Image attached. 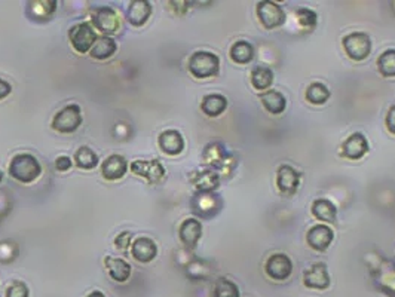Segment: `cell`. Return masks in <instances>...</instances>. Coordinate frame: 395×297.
I'll return each instance as SVG.
<instances>
[{"mask_svg":"<svg viewBox=\"0 0 395 297\" xmlns=\"http://www.w3.org/2000/svg\"><path fill=\"white\" fill-rule=\"evenodd\" d=\"M42 174L40 162L30 153H18L9 164V176L23 185L36 182Z\"/></svg>","mask_w":395,"mask_h":297,"instance_id":"6da1fadb","label":"cell"},{"mask_svg":"<svg viewBox=\"0 0 395 297\" xmlns=\"http://www.w3.org/2000/svg\"><path fill=\"white\" fill-rule=\"evenodd\" d=\"M204 164L211 165L223 174H230L237 167V159L233 158L222 143H210L202 152Z\"/></svg>","mask_w":395,"mask_h":297,"instance_id":"7a4b0ae2","label":"cell"},{"mask_svg":"<svg viewBox=\"0 0 395 297\" xmlns=\"http://www.w3.org/2000/svg\"><path fill=\"white\" fill-rule=\"evenodd\" d=\"M220 70V58L208 51H198L189 60V71L196 79H208L217 76Z\"/></svg>","mask_w":395,"mask_h":297,"instance_id":"3957f363","label":"cell"},{"mask_svg":"<svg viewBox=\"0 0 395 297\" xmlns=\"http://www.w3.org/2000/svg\"><path fill=\"white\" fill-rule=\"evenodd\" d=\"M82 122V109L77 104H69L53 116L51 125L53 130L61 134H70L79 130Z\"/></svg>","mask_w":395,"mask_h":297,"instance_id":"277c9868","label":"cell"},{"mask_svg":"<svg viewBox=\"0 0 395 297\" xmlns=\"http://www.w3.org/2000/svg\"><path fill=\"white\" fill-rule=\"evenodd\" d=\"M342 43L348 57L354 61H364L372 52L370 36L363 32L349 33L348 36H345Z\"/></svg>","mask_w":395,"mask_h":297,"instance_id":"5b68a950","label":"cell"},{"mask_svg":"<svg viewBox=\"0 0 395 297\" xmlns=\"http://www.w3.org/2000/svg\"><path fill=\"white\" fill-rule=\"evenodd\" d=\"M69 39L71 47L77 54H86L93 49L97 40V34L91 24L79 23L69 30Z\"/></svg>","mask_w":395,"mask_h":297,"instance_id":"8992f818","label":"cell"},{"mask_svg":"<svg viewBox=\"0 0 395 297\" xmlns=\"http://www.w3.org/2000/svg\"><path fill=\"white\" fill-rule=\"evenodd\" d=\"M222 200L214 192H198L192 200V211L201 219H211L222 209Z\"/></svg>","mask_w":395,"mask_h":297,"instance_id":"52a82bcc","label":"cell"},{"mask_svg":"<svg viewBox=\"0 0 395 297\" xmlns=\"http://www.w3.org/2000/svg\"><path fill=\"white\" fill-rule=\"evenodd\" d=\"M256 14L260 24H262L266 30H274L276 27H281L287 18L283 6L271 2V0L259 2Z\"/></svg>","mask_w":395,"mask_h":297,"instance_id":"ba28073f","label":"cell"},{"mask_svg":"<svg viewBox=\"0 0 395 297\" xmlns=\"http://www.w3.org/2000/svg\"><path fill=\"white\" fill-rule=\"evenodd\" d=\"M131 173H134L139 177H145L150 185H158L165 178V167L160 164V161L158 159H150V161H143V159H136L131 162Z\"/></svg>","mask_w":395,"mask_h":297,"instance_id":"9c48e42d","label":"cell"},{"mask_svg":"<svg viewBox=\"0 0 395 297\" xmlns=\"http://www.w3.org/2000/svg\"><path fill=\"white\" fill-rule=\"evenodd\" d=\"M91 21L97 30H100L103 34H115L118 33L121 23L118 12L110 6H98L93 9Z\"/></svg>","mask_w":395,"mask_h":297,"instance_id":"30bf717a","label":"cell"},{"mask_svg":"<svg viewBox=\"0 0 395 297\" xmlns=\"http://www.w3.org/2000/svg\"><path fill=\"white\" fill-rule=\"evenodd\" d=\"M265 271L269 278L275 281L289 280L293 274V262L291 259L284 253H275L269 256L265 263Z\"/></svg>","mask_w":395,"mask_h":297,"instance_id":"8fae6325","label":"cell"},{"mask_svg":"<svg viewBox=\"0 0 395 297\" xmlns=\"http://www.w3.org/2000/svg\"><path fill=\"white\" fill-rule=\"evenodd\" d=\"M303 284L308 289L326 290L330 285V275L324 263H313L303 274Z\"/></svg>","mask_w":395,"mask_h":297,"instance_id":"7c38bea8","label":"cell"},{"mask_svg":"<svg viewBox=\"0 0 395 297\" xmlns=\"http://www.w3.org/2000/svg\"><path fill=\"white\" fill-rule=\"evenodd\" d=\"M302 174L290 165H281L276 173V186L283 195H293L300 185Z\"/></svg>","mask_w":395,"mask_h":297,"instance_id":"4fadbf2b","label":"cell"},{"mask_svg":"<svg viewBox=\"0 0 395 297\" xmlns=\"http://www.w3.org/2000/svg\"><path fill=\"white\" fill-rule=\"evenodd\" d=\"M128 161L122 155H110L101 164V176L107 182H118L128 173Z\"/></svg>","mask_w":395,"mask_h":297,"instance_id":"5bb4252c","label":"cell"},{"mask_svg":"<svg viewBox=\"0 0 395 297\" xmlns=\"http://www.w3.org/2000/svg\"><path fill=\"white\" fill-rule=\"evenodd\" d=\"M335 239V233L326 224H315L308 230L307 241L315 251H326Z\"/></svg>","mask_w":395,"mask_h":297,"instance_id":"9a60e30c","label":"cell"},{"mask_svg":"<svg viewBox=\"0 0 395 297\" xmlns=\"http://www.w3.org/2000/svg\"><path fill=\"white\" fill-rule=\"evenodd\" d=\"M131 256L140 263H150L158 256V246L154 239L140 237L131 244Z\"/></svg>","mask_w":395,"mask_h":297,"instance_id":"2e32d148","label":"cell"},{"mask_svg":"<svg viewBox=\"0 0 395 297\" xmlns=\"http://www.w3.org/2000/svg\"><path fill=\"white\" fill-rule=\"evenodd\" d=\"M178 237L186 248H195L202 237V223L196 219H186L178 228Z\"/></svg>","mask_w":395,"mask_h":297,"instance_id":"e0dca14e","label":"cell"},{"mask_svg":"<svg viewBox=\"0 0 395 297\" xmlns=\"http://www.w3.org/2000/svg\"><path fill=\"white\" fill-rule=\"evenodd\" d=\"M158 145L169 156H177L184 150V139L177 130H167L159 134Z\"/></svg>","mask_w":395,"mask_h":297,"instance_id":"ac0fdd59","label":"cell"},{"mask_svg":"<svg viewBox=\"0 0 395 297\" xmlns=\"http://www.w3.org/2000/svg\"><path fill=\"white\" fill-rule=\"evenodd\" d=\"M369 152V141L361 132H354L342 145V155L351 161L361 159Z\"/></svg>","mask_w":395,"mask_h":297,"instance_id":"d6986e66","label":"cell"},{"mask_svg":"<svg viewBox=\"0 0 395 297\" xmlns=\"http://www.w3.org/2000/svg\"><path fill=\"white\" fill-rule=\"evenodd\" d=\"M191 183L198 192H214L220 185V176L214 169L193 171L191 176Z\"/></svg>","mask_w":395,"mask_h":297,"instance_id":"ffe728a7","label":"cell"},{"mask_svg":"<svg viewBox=\"0 0 395 297\" xmlns=\"http://www.w3.org/2000/svg\"><path fill=\"white\" fill-rule=\"evenodd\" d=\"M152 11H154V8H152L150 2H146V0H134V2L128 5L127 20L134 27H141L149 21Z\"/></svg>","mask_w":395,"mask_h":297,"instance_id":"44dd1931","label":"cell"},{"mask_svg":"<svg viewBox=\"0 0 395 297\" xmlns=\"http://www.w3.org/2000/svg\"><path fill=\"white\" fill-rule=\"evenodd\" d=\"M104 265L110 278L116 283H125L130 280L131 276V265L121 257H112L107 256L104 259Z\"/></svg>","mask_w":395,"mask_h":297,"instance_id":"7402d4cb","label":"cell"},{"mask_svg":"<svg viewBox=\"0 0 395 297\" xmlns=\"http://www.w3.org/2000/svg\"><path fill=\"white\" fill-rule=\"evenodd\" d=\"M376 285L391 297H395V263L387 262L382 268H378V272L374 274Z\"/></svg>","mask_w":395,"mask_h":297,"instance_id":"603a6c76","label":"cell"},{"mask_svg":"<svg viewBox=\"0 0 395 297\" xmlns=\"http://www.w3.org/2000/svg\"><path fill=\"white\" fill-rule=\"evenodd\" d=\"M228 109V98L222 94H208L202 98L201 110L210 116V118H217L224 110Z\"/></svg>","mask_w":395,"mask_h":297,"instance_id":"cb8c5ba5","label":"cell"},{"mask_svg":"<svg viewBox=\"0 0 395 297\" xmlns=\"http://www.w3.org/2000/svg\"><path fill=\"white\" fill-rule=\"evenodd\" d=\"M260 100H262L265 109L272 115L283 113L287 107V98L280 91H275V89H267V91L260 95Z\"/></svg>","mask_w":395,"mask_h":297,"instance_id":"d4e9b609","label":"cell"},{"mask_svg":"<svg viewBox=\"0 0 395 297\" xmlns=\"http://www.w3.org/2000/svg\"><path fill=\"white\" fill-rule=\"evenodd\" d=\"M313 217L324 223H335L337 219V209L328 200H315L312 204Z\"/></svg>","mask_w":395,"mask_h":297,"instance_id":"484cf974","label":"cell"},{"mask_svg":"<svg viewBox=\"0 0 395 297\" xmlns=\"http://www.w3.org/2000/svg\"><path fill=\"white\" fill-rule=\"evenodd\" d=\"M229 56L237 64H248L254 58V47L247 40H238L230 47Z\"/></svg>","mask_w":395,"mask_h":297,"instance_id":"4316f807","label":"cell"},{"mask_svg":"<svg viewBox=\"0 0 395 297\" xmlns=\"http://www.w3.org/2000/svg\"><path fill=\"white\" fill-rule=\"evenodd\" d=\"M116 51H118V43L109 36H101L95 40L93 49L89 51V56L95 60H107L113 57Z\"/></svg>","mask_w":395,"mask_h":297,"instance_id":"83f0119b","label":"cell"},{"mask_svg":"<svg viewBox=\"0 0 395 297\" xmlns=\"http://www.w3.org/2000/svg\"><path fill=\"white\" fill-rule=\"evenodd\" d=\"M56 0H38V2L29 3V12L36 20H49L57 11Z\"/></svg>","mask_w":395,"mask_h":297,"instance_id":"f1b7e54d","label":"cell"},{"mask_svg":"<svg viewBox=\"0 0 395 297\" xmlns=\"http://www.w3.org/2000/svg\"><path fill=\"white\" fill-rule=\"evenodd\" d=\"M251 84L259 91H267L269 86L274 84V71L265 67V66H257L251 71Z\"/></svg>","mask_w":395,"mask_h":297,"instance_id":"f546056e","label":"cell"},{"mask_svg":"<svg viewBox=\"0 0 395 297\" xmlns=\"http://www.w3.org/2000/svg\"><path fill=\"white\" fill-rule=\"evenodd\" d=\"M98 155L88 146L79 147L75 153V164L80 169H94L98 165Z\"/></svg>","mask_w":395,"mask_h":297,"instance_id":"4dcf8cb0","label":"cell"},{"mask_svg":"<svg viewBox=\"0 0 395 297\" xmlns=\"http://www.w3.org/2000/svg\"><path fill=\"white\" fill-rule=\"evenodd\" d=\"M330 89L324 85V84H321V82H313L308 86L307 89V94H304V97H307V100L312 104H324L328 102V98H330Z\"/></svg>","mask_w":395,"mask_h":297,"instance_id":"1f68e13d","label":"cell"},{"mask_svg":"<svg viewBox=\"0 0 395 297\" xmlns=\"http://www.w3.org/2000/svg\"><path fill=\"white\" fill-rule=\"evenodd\" d=\"M379 73L385 78H395V49H388L378 58Z\"/></svg>","mask_w":395,"mask_h":297,"instance_id":"d6a6232c","label":"cell"},{"mask_svg":"<svg viewBox=\"0 0 395 297\" xmlns=\"http://www.w3.org/2000/svg\"><path fill=\"white\" fill-rule=\"evenodd\" d=\"M239 287L228 280V278H219L214 285V297H239Z\"/></svg>","mask_w":395,"mask_h":297,"instance_id":"836d02e7","label":"cell"},{"mask_svg":"<svg viewBox=\"0 0 395 297\" xmlns=\"http://www.w3.org/2000/svg\"><path fill=\"white\" fill-rule=\"evenodd\" d=\"M186 274L187 276L192 278L193 281H202L210 276L211 269L206 266V263L202 262V260H193V262L187 265Z\"/></svg>","mask_w":395,"mask_h":297,"instance_id":"e575fe53","label":"cell"},{"mask_svg":"<svg viewBox=\"0 0 395 297\" xmlns=\"http://www.w3.org/2000/svg\"><path fill=\"white\" fill-rule=\"evenodd\" d=\"M296 20H298L299 25L303 30L311 32L315 29V25L318 23V16L317 14L312 11L309 8H300L298 12H296Z\"/></svg>","mask_w":395,"mask_h":297,"instance_id":"d590c367","label":"cell"},{"mask_svg":"<svg viewBox=\"0 0 395 297\" xmlns=\"http://www.w3.org/2000/svg\"><path fill=\"white\" fill-rule=\"evenodd\" d=\"M5 297H30V290L25 283L15 280L8 285Z\"/></svg>","mask_w":395,"mask_h":297,"instance_id":"8d00e7d4","label":"cell"},{"mask_svg":"<svg viewBox=\"0 0 395 297\" xmlns=\"http://www.w3.org/2000/svg\"><path fill=\"white\" fill-rule=\"evenodd\" d=\"M18 254V248L11 241H3L0 242V262L8 263L14 260Z\"/></svg>","mask_w":395,"mask_h":297,"instance_id":"74e56055","label":"cell"},{"mask_svg":"<svg viewBox=\"0 0 395 297\" xmlns=\"http://www.w3.org/2000/svg\"><path fill=\"white\" fill-rule=\"evenodd\" d=\"M131 239H132V233L128 230H123L115 238V247L121 251H127L128 248H131V244H132Z\"/></svg>","mask_w":395,"mask_h":297,"instance_id":"f35d334b","label":"cell"},{"mask_svg":"<svg viewBox=\"0 0 395 297\" xmlns=\"http://www.w3.org/2000/svg\"><path fill=\"white\" fill-rule=\"evenodd\" d=\"M71 165H73V162H71L69 156H58L56 159V168L61 171V173H66V171L71 168Z\"/></svg>","mask_w":395,"mask_h":297,"instance_id":"ab89813d","label":"cell"},{"mask_svg":"<svg viewBox=\"0 0 395 297\" xmlns=\"http://www.w3.org/2000/svg\"><path fill=\"white\" fill-rule=\"evenodd\" d=\"M385 125H387L388 131L395 136V106H392L388 110L387 118H385Z\"/></svg>","mask_w":395,"mask_h":297,"instance_id":"60d3db41","label":"cell"},{"mask_svg":"<svg viewBox=\"0 0 395 297\" xmlns=\"http://www.w3.org/2000/svg\"><path fill=\"white\" fill-rule=\"evenodd\" d=\"M12 93V85L6 82L5 79H0V100H5L6 97L11 95Z\"/></svg>","mask_w":395,"mask_h":297,"instance_id":"b9f144b4","label":"cell"},{"mask_svg":"<svg viewBox=\"0 0 395 297\" xmlns=\"http://www.w3.org/2000/svg\"><path fill=\"white\" fill-rule=\"evenodd\" d=\"M86 297H107L104 293H101V292H98V290H95V292H91L89 293Z\"/></svg>","mask_w":395,"mask_h":297,"instance_id":"7bdbcfd3","label":"cell"},{"mask_svg":"<svg viewBox=\"0 0 395 297\" xmlns=\"http://www.w3.org/2000/svg\"><path fill=\"white\" fill-rule=\"evenodd\" d=\"M2 178H3V173H2V169H0V182H2Z\"/></svg>","mask_w":395,"mask_h":297,"instance_id":"ee69618b","label":"cell"},{"mask_svg":"<svg viewBox=\"0 0 395 297\" xmlns=\"http://www.w3.org/2000/svg\"><path fill=\"white\" fill-rule=\"evenodd\" d=\"M394 9H395V3H394Z\"/></svg>","mask_w":395,"mask_h":297,"instance_id":"f6af8a7d","label":"cell"}]
</instances>
